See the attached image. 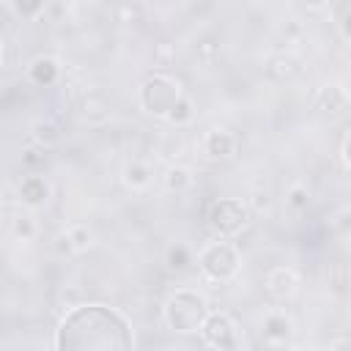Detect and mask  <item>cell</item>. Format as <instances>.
Instances as JSON below:
<instances>
[{
	"label": "cell",
	"instance_id": "5b68a950",
	"mask_svg": "<svg viewBox=\"0 0 351 351\" xmlns=\"http://www.w3.org/2000/svg\"><path fill=\"white\" fill-rule=\"evenodd\" d=\"M208 222H211L214 230L230 233L239 225H244V206L239 200H219V203H214V208L208 214Z\"/></svg>",
	"mask_w": 351,
	"mask_h": 351
},
{
	"label": "cell",
	"instance_id": "52a82bcc",
	"mask_svg": "<svg viewBox=\"0 0 351 351\" xmlns=\"http://www.w3.org/2000/svg\"><path fill=\"white\" fill-rule=\"evenodd\" d=\"M47 195H49V186L44 184V178H38V176L22 178V184H19V200H25L27 206H41L47 200Z\"/></svg>",
	"mask_w": 351,
	"mask_h": 351
},
{
	"label": "cell",
	"instance_id": "3957f363",
	"mask_svg": "<svg viewBox=\"0 0 351 351\" xmlns=\"http://www.w3.org/2000/svg\"><path fill=\"white\" fill-rule=\"evenodd\" d=\"M143 104L151 110V112H159V115H170V110L178 104V90L173 82L162 80V77H154L143 85Z\"/></svg>",
	"mask_w": 351,
	"mask_h": 351
},
{
	"label": "cell",
	"instance_id": "30bf717a",
	"mask_svg": "<svg viewBox=\"0 0 351 351\" xmlns=\"http://www.w3.org/2000/svg\"><path fill=\"white\" fill-rule=\"evenodd\" d=\"M19 16H36L44 8V0H11Z\"/></svg>",
	"mask_w": 351,
	"mask_h": 351
},
{
	"label": "cell",
	"instance_id": "7a4b0ae2",
	"mask_svg": "<svg viewBox=\"0 0 351 351\" xmlns=\"http://www.w3.org/2000/svg\"><path fill=\"white\" fill-rule=\"evenodd\" d=\"M203 321V299L195 296V293H176L167 304V324L173 329H181V332H189L195 326H200Z\"/></svg>",
	"mask_w": 351,
	"mask_h": 351
},
{
	"label": "cell",
	"instance_id": "8fae6325",
	"mask_svg": "<svg viewBox=\"0 0 351 351\" xmlns=\"http://www.w3.org/2000/svg\"><path fill=\"white\" fill-rule=\"evenodd\" d=\"M167 184H170L173 189H181V186L189 184V173H186V170H170V173H167Z\"/></svg>",
	"mask_w": 351,
	"mask_h": 351
},
{
	"label": "cell",
	"instance_id": "8992f818",
	"mask_svg": "<svg viewBox=\"0 0 351 351\" xmlns=\"http://www.w3.org/2000/svg\"><path fill=\"white\" fill-rule=\"evenodd\" d=\"M203 332H206V340L211 346H236V326L230 324L228 315H211L206 324H203Z\"/></svg>",
	"mask_w": 351,
	"mask_h": 351
},
{
	"label": "cell",
	"instance_id": "9a60e30c",
	"mask_svg": "<svg viewBox=\"0 0 351 351\" xmlns=\"http://www.w3.org/2000/svg\"><path fill=\"white\" fill-rule=\"evenodd\" d=\"M310 3H324V0H310Z\"/></svg>",
	"mask_w": 351,
	"mask_h": 351
},
{
	"label": "cell",
	"instance_id": "5bb4252c",
	"mask_svg": "<svg viewBox=\"0 0 351 351\" xmlns=\"http://www.w3.org/2000/svg\"><path fill=\"white\" fill-rule=\"evenodd\" d=\"M291 197H293V200H291L293 206H302V203H304V200H302V197H304V192H302V189H293V195H291Z\"/></svg>",
	"mask_w": 351,
	"mask_h": 351
},
{
	"label": "cell",
	"instance_id": "277c9868",
	"mask_svg": "<svg viewBox=\"0 0 351 351\" xmlns=\"http://www.w3.org/2000/svg\"><path fill=\"white\" fill-rule=\"evenodd\" d=\"M200 263H203L206 274L222 280V277H228V274L236 269V255H233V250H230L225 241H217V244H211V247L203 252Z\"/></svg>",
	"mask_w": 351,
	"mask_h": 351
},
{
	"label": "cell",
	"instance_id": "4fadbf2b",
	"mask_svg": "<svg viewBox=\"0 0 351 351\" xmlns=\"http://www.w3.org/2000/svg\"><path fill=\"white\" fill-rule=\"evenodd\" d=\"M69 239L74 241V247H80V250H82V247L88 244V239H90V236H88V230H85V228H74V230L69 233Z\"/></svg>",
	"mask_w": 351,
	"mask_h": 351
},
{
	"label": "cell",
	"instance_id": "6da1fadb",
	"mask_svg": "<svg viewBox=\"0 0 351 351\" xmlns=\"http://www.w3.org/2000/svg\"><path fill=\"white\" fill-rule=\"evenodd\" d=\"M85 329H90V335H85L80 348H129L132 346V335H129L126 321L118 313L99 307V304H85V307L71 310L58 329L55 346L60 340L77 335V332H85Z\"/></svg>",
	"mask_w": 351,
	"mask_h": 351
},
{
	"label": "cell",
	"instance_id": "ba28073f",
	"mask_svg": "<svg viewBox=\"0 0 351 351\" xmlns=\"http://www.w3.org/2000/svg\"><path fill=\"white\" fill-rule=\"evenodd\" d=\"M55 74H58V66H55V60H49V58H36L33 66H30V77H33L38 85H49V82L55 80Z\"/></svg>",
	"mask_w": 351,
	"mask_h": 351
},
{
	"label": "cell",
	"instance_id": "9c48e42d",
	"mask_svg": "<svg viewBox=\"0 0 351 351\" xmlns=\"http://www.w3.org/2000/svg\"><path fill=\"white\" fill-rule=\"evenodd\" d=\"M206 145H208V154L211 156H228L230 148H233V137H228L225 132H214V134H208Z\"/></svg>",
	"mask_w": 351,
	"mask_h": 351
},
{
	"label": "cell",
	"instance_id": "7c38bea8",
	"mask_svg": "<svg viewBox=\"0 0 351 351\" xmlns=\"http://www.w3.org/2000/svg\"><path fill=\"white\" fill-rule=\"evenodd\" d=\"M14 233L22 236V239H30V236H33V222H30V217H16Z\"/></svg>",
	"mask_w": 351,
	"mask_h": 351
}]
</instances>
